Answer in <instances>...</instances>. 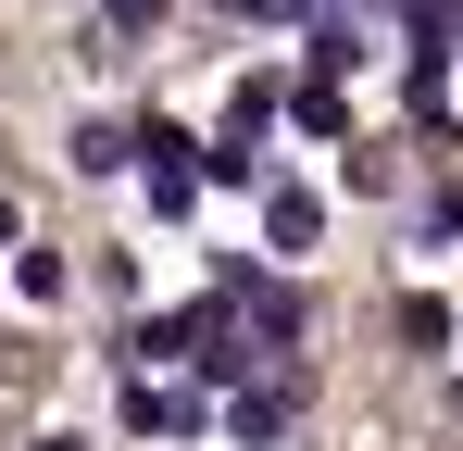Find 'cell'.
<instances>
[{"label": "cell", "instance_id": "1", "mask_svg": "<svg viewBox=\"0 0 463 451\" xmlns=\"http://www.w3.org/2000/svg\"><path fill=\"white\" fill-rule=\"evenodd\" d=\"M263 238H276V251H313V238H326L313 188H263Z\"/></svg>", "mask_w": 463, "mask_h": 451}, {"label": "cell", "instance_id": "2", "mask_svg": "<svg viewBox=\"0 0 463 451\" xmlns=\"http://www.w3.org/2000/svg\"><path fill=\"white\" fill-rule=\"evenodd\" d=\"M288 414H301V389H238V401H226L238 439H288Z\"/></svg>", "mask_w": 463, "mask_h": 451}, {"label": "cell", "instance_id": "3", "mask_svg": "<svg viewBox=\"0 0 463 451\" xmlns=\"http://www.w3.org/2000/svg\"><path fill=\"white\" fill-rule=\"evenodd\" d=\"M126 427H138V439H175V427H188V389H151V376H138V389H126Z\"/></svg>", "mask_w": 463, "mask_h": 451}, {"label": "cell", "instance_id": "4", "mask_svg": "<svg viewBox=\"0 0 463 451\" xmlns=\"http://www.w3.org/2000/svg\"><path fill=\"white\" fill-rule=\"evenodd\" d=\"M201 176H226V188H263V139H213V163Z\"/></svg>", "mask_w": 463, "mask_h": 451}, {"label": "cell", "instance_id": "5", "mask_svg": "<svg viewBox=\"0 0 463 451\" xmlns=\"http://www.w3.org/2000/svg\"><path fill=\"white\" fill-rule=\"evenodd\" d=\"M426 238H463V188H439V201H426Z\"/></svg>", "mask_w": 463, "mask_h": 451}, {"label": "cell", "instance_id": "6", "mask_svg": "<svg viewBox=\"0 0 463 451\" xmlns=\"http://www.w3.org/2000/svg\"><path fill=\"white\" fill-rule=\"evenodd\" d=\"M151 13H163V0H113V25H151Z\"/></svg>", "mask_w": 463, "mask_h": 451}, {"label": "cell", "instance_id": "7", "mask_svg": "<svg viewBox=\"0 0 463 451\" xmlns=\"http://www.w3.org/2000/svg\"><path fill=\"white\" fill-rule=\"evenodd\" d=\"M0 238H13V201H0Z\"/></svg>", "mask_w": 463, "mask_h": 451}, {"label": "cell", "instance_id": "8", "mask_svg": "<svg viewBox=\"0 0 463 451\" xmlns=\"http://www.w3.org/2000/svg\"><path fill=\"white\" fill-rule=\"evenodd\" d=\"M38 451H76V439H38Z\"/></svg>", "mask_w": 463, "mask_h": 451}]
</instances>
